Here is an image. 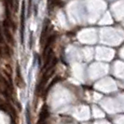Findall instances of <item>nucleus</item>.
<instances>
[{"instance_id":"nucleus-1","label":"nucleus","mask_w":124,"mask_h":124,"mask_svg":"<svg viewBox=\"0 0 124 124\" xmlns=\"http://www.w3.org/2000/svg\"><path fill=\"white\" fill-rule=\"evenodd\" d=\"M3 27H4V35H5V37L8 40V42H9L10 44H14V38L12 37V34L9 31V23L8 20H5L3 22Z\"/></svg>"},{"instance_id":"nucleus-4","label":"nucleus","mask_w":124,"mask_h":124,"mask_svg":"<svg viewBox=\"0 0 124 124\" xmlns=\"http://www.w3.org/2000/svg\"><path fill=\"white\" fill-rule=\"evenodd\" d=\"M55 38H56V35H51V36H50V37H48V39L46 41V44H45V47H44V52L47 51V50L50 49L51 44L54 42Z\"/></svg>"},{"instance_id":"nucleus-2","label":"nucleus","mask_w":124,"mask_h":124,"mask_svg":"<svg viewBox=\"0 0 124 124\" xmlns=\"http://www.w3.org/2000/svg\"><path fill=\"white\" fill-rule=\"evenodd\" d=\"M25 2H23L22 5V12H21V37L22 42H23V32H24V19H25Z\"/></svg>"},{"instance_id":"nucleus-9","label":"nucleus","mask_w":124,"mask_h":124,"mask_svg":"<svg viewBox=\"0 0 124 124\" xmlns=\"http://www.w3.org/2000/svg\"><path fill=\"white\" fill-rule=\"evenodd\" d=\"M18 4H19V0H16V6H15V11L18 10Z\"/></svg>"},{"instance_id":"nucleus-7","label":"nucleus","mask_w":124,"mask_h":124,"mask_svg":"<svg viewBox=\"0 0 124 124\" xmlns=\"http://www.w3.org/2000/svg\"><path fill=\"white\" fill-rule=\"evenodd\" d=\"M7 3L10 6V8H13V7H14V1H13V0H7Z\"/></svg>"},{"instance_id":"nucleus-6","label":"nucleus","mask_w":124,"mask_h":124,"mask_svg":"<svg viewBox=\"0 0 124 124\" xmlns=\"http://www.w3.org/2000/svg\"><path fill=\"white\" fill-rule=\"evenodd\" d=\"M4 43V37L2 35V31H1V27H0V44Z\"/></svg>"},{"instance_id":"nucleus-3","label":"nucleus","mask_w":124,"mask_h":124,"mask_svg":"<svg viewBox=\"0 0 124 124\" xmlns=\"http://www.w3.org/2000/svg\"><path fill=\"white\" fill-rule=\"evenodd\" d=\"M16 84L19 88H23L24 87V81L23 79V77L21 75V71H20V67L19 65L17 66V71H16Z\"/></svg>"},{"instance_id":"nucleus-8","label":"nucleus","mask_w":124,"mask_h":124,"mask_svg":"<svg viewBox=\"0 0 124 124\" xmlns=\"http://www.w3.org/2000/svg\"><path fill=\"white\" fill-rule=\"evenodd\" d=\"M3 57H4V50L0 46V58H3Z\"/></svg>"},{"instance_id":"nucleus-5","label":"nucleus","mask_w":124,"mask_h":124,"mask_svg":"<svg viewBox=\"0 0 124 124\" xmlns=\"http://www.w3.org/2000/svg\"><path fill=\"white\" fill-rule=\"evenodd\" d=\"M47 32H48V23H45V24H44L43 31H42V34H41V37H40L41 43L45 41L44 39H45V37H46V35H47Z\"/></svg>"}]
</instances>
